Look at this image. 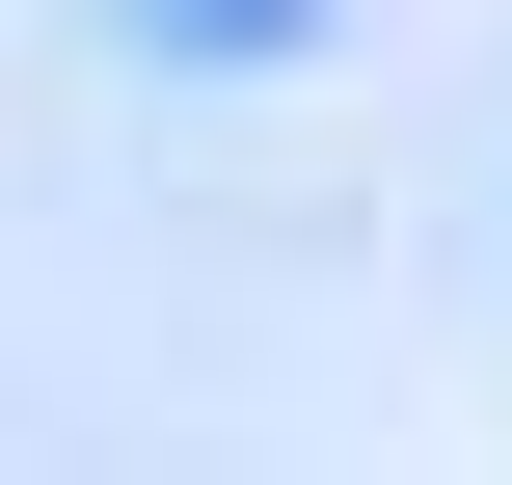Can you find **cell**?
<instances>
[{
	"label": "cell",
	"instance_id": "6da1fadb",
	"mask_svg": "<svg viewBox=\"0 0 512 485\" xmlns=\"http://www.w3.org/2000/svg\"><path fill=\"white\" fill-rule=\"evenodd\" d=\"M108 27H135V54H162V81H243V54H297V27H324V0H108Z\"/></svg>",
	"mask_w": 512,
	"mask_h": 485
}]
</instances>
